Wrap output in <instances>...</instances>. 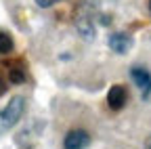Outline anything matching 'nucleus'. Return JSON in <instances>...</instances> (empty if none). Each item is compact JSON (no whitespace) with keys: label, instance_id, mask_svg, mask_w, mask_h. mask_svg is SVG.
<instances>
[{"label":"nucleus","instance_id":"2","mask_svg":"<svg viewBox=\"0 0 151 149\" xmlns=\"http://www.w3.org/2000/svg\"><path fill=\"white\" fill-rule=\"evenodd\" d=\"M88 145H90V135L80 128L69 130L63 139V149H86Z\"/></svg>","mask_w":151,"mask_h":149},{"label":"nucleus","instance_id":"3","mask_svg":"<svg viewBox=\"0 0 151 149\" xmlns=\"http://www.w3.org/2000/svg\"><path fill=\"white\" fill-rule=\"evenodd\" d=\"M132 46V40H130V36L128 34H122V32H116V34H111L109 36V48L111 50H116L120 55L128 53Z\"/></svg>","mask_w":151,"mask_h":149},{"label":"nucleus","instance_id":"9","mask_svg":"<svg viewBox=\"0 0 151 149\" xmlns=\"http://www.w3.org/2000/svg\"><path fill=\"white\" fill-rule=\"evenodd\" d=\"M149 9H151V2H149Z\"/></svg>","mask_w":151,"mask_h":149},{"label":"nucleus","instance_id":"8","mask_svg":"<svg viewBox=\"0 0 151 149\" xmlns=\"http://www.w3.org/2000/svg\"><path fill=\"white\" fill-rule=\"evenodd\" d=\"M59 0H36V4L38 6H42V9H48V6H52V4H57Z\"/></svg>","mask_w":151,"mask_h":149},{"label":"nucleus","instance_id":"7","mask_svg":"<svg viewBox=\"0 0 151 149\" xmlns=\"http://www.w3.org/2000/svg\"><path fill=\"white\" fill-rule=\"evenodd\" d=\"M11 82H15V84H21L23 80H25V76H23V71L21 69H11Z\"/></svg>","mask_w":151,"mask_h":149},{"label":"nucleus","instance_id":"6","mask_svg":"<svg viewBox=\"0 0 151 149\" xmlns=\"http://www.w3.org/2000/svg\"><path fill=\"white\" fill-rule=\"evenodd\" d=\"M13 50V40H11V36L4 34V32H0V55H6Z\"/></svg>","mask_w":151,"mask_h":149},{"label":"nucleus","instance_id":"5","mask_svg":"<svg viewBox=\"0 0 151 149\" xmlns=\"http://www.w3.org/2000/svg\"><path fill=\"white\" fill-rule=\"evenodd\" d=\"M130 76H132V80H134V82L145 90V97H147L149 90H151V76H149V71L143 69V67H132V69H130Z\"/></svg>","mask_w":151,"mask_h":149},{"label":"nucleus","instance_id":"4","mask_svg":"<svg viewBox=\"0 0 151 149\" xmlns=\"http://www.w3.org/2000/svg\"><path fill=\"white\" fill-rule=\"evenodd\" d=\"M107 103L111 109H122L126 105V88L124 86H111L107 92Z\"/></svg>","mask_w":151,"mask_h":149},{"label":"nucleus","instance_id":"1","mask_svg":"<svg viewBox=\"0 0 151 149\" xmlns=\"http://www.w3.org/2000/svg\"><path fill=\"white\" fill-rule=\"evenodd\" d=\"M23 111H25V101L23 97H15L9 101V105L0 111V135L6 132L9 128H13L19 120H21L23 116Z\"/></svg>","mask_w":151,"mask_h":149}]
</instances>
